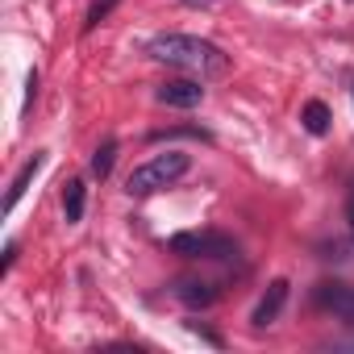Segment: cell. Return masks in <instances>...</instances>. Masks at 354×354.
<instances>
[{
  "label": "cell",
  "mask_w": 354,
  "mask_h": 354,
  "mask_svg": "<svg viewBox=\"0 0 354 354\" xmlns=\"http://www.w3.org/2000/svg\"><path fill=\"white\" fill-rule=\"evenodd\" d=\"M146 55L154 63L184 67L196 75H225L230 71V55L221 46H213L209 38H196V34H154L146 42Z\"/></svg>",
  "instance_id": "cell-1"
},
{
  "label": "cell",
  "mask_w": 354,
  "mask_h": 354,
  "mask_svg": "<svg viewBox=\"0 0 354 354\" xmlns=\"http://www.w3.org/2000/svg\"><path fill=\"white\" fill-rule=\"evenodd\" d=\"M188 167H192V154H184V150L154 154V158H146L142 167H133V171H129L125 192H129V196H150V192H158V188H171V184L188 171Z\"/></svg>",
  "instance_id": "cell-2"
},
{
  "label": "cell",
  "mask_w": 354,
  "mask_h": 354,
  "mask_svg": "<svg viewBox=\"0 0 354 354\" xmlns=\"http://www.w3.org/2000/svg\"><path fill=\"white\" fill-rule=\"evenodd\" d=\"M171 254H184V259H209V263H230L238 259V242L221 230H188V234H175Z\"/></svg>",
  "instance_id": "cell-3"
},
{
  "label": "cell",
  "mask_w": 354,
  "mask_h": 354,
  "mask_svg": "<svg viewBox=\"0 0 354 354\" xmlns=\"http://www.w3.org/2000/svg\"><path fill=\"white\" fill-rule=\"evenodd\" d=\"M158 104H167V109H196L201 100H205V88L196 84V80H167V84H158Z\"/></svg>",
  "instance_id": "cell-4"
},
{
  "label": "cell",
  "mask_w": 354,
  "mask_h": 354,
  "mask_svg": "<svg viewBox=\"0 0 354 354\" xmlns=\"http://www.w3.org/2000/svg\"><path fill=\"white\" fill-rule=\"evenodd\" d=\"M317 304L329 308L333 317H342L346 325H354V283H321L317 288Z\"/></svg>",
  "instance_id": "cell-5"
},
{
  "label": "cell",
  "mask_w": 354,
  "mask_h": 354,
  "mask_svg": "<svg viewBox=\"0 0 354 354\" xmlns=\"http://www.w3.org/2000/svg\"><path fill=\"white\" fill-rule=\"evenodd\" d=\"M283 300H288V279H271L267 283V292L259 296V304H254V313H250V321L263 329V325H271L275 317H279V308H283Z\"/></svg>",
  "instance_id": "cell-6"
},
{
  "label": "cell",
  "mask_w": 354,
  "mask_h": 354,
  "mask_svg": "<svg viewBox=\"0 0 354 354\" xmlns=\"http://www.w3.org/2000/svg\"><path fill=\"white\" fill-rule=\"evenodd\" d=\"M175 296H180L184 304H192V308H209L217 300V283H209V279H180L175 283Z\"/></svg>",
  "instance_id": "cell-7"
},
{
  "label": "cell",
  "mask_w": 354,
  "mask_h": 354,
  "mask_svg": "<svg viewBox=\"0 0 354 354\" xmlns=\"http://www.w3.org/2000/svg\"><path fill=\"white\" fill-rule=\"evenodd\" d=\"M42 162H46V154L38 150V154H34V158H30L21 171H17V180H13V188H9V201H5V213H13V209H17V201L26 196V188H30V180H34V175L42 171Z\"/></svg>",
  "instance_id": "cell-8"
},
{
  "label": "cell",
  "mask_w": 354,
  "mask_h": 354,
  "mask_svg": "<svg viewBox=\"0 0 354 354\" xmlns=\"http://www.w3.org/2000/svg\"><path fill=\"white\" fill-rule=\"evenodd\" d=\"M300 121H304V129H308V133H317V138H321V133L329 129V109H325L321 100H308V104H304V113H300Z\"/></svg>",
  "instance_id": "cell-9"
},
{
  "label": "cell",
  "mask_w": 354,
  "mask_h": 354,
  "mask_svg": "<svg viewBox=\"0 0 354 354\" xmlns=\"http://www.w3.org/2000/svg\"><path fill=\"white\" fill-rule=\"evenodd\" d=\"M63 213H67L71 225L84 217V180H71V184L63 188Z\"/></svg>",
  "instance_id": "cell-10"
},
{
  "label": "cell",
  "mask_w": 354,
  "mask_h": 354,
  "mask_svg": "<svg viewBox=\"0 0 354 354\" xmlns=\"http://www.w3.org/2000/svg\"><path fill=\"white\" fill-rule=\"evenodd\" d=\"M113 158H117V142H113V138H104V142L96 146V154H92V175L109 180V171H113Z\"/></svg>",
  "instance_id": "cell-11"
},
{
  "label": "cell",
  "mask_w": 354,
  "mask_h": 354,
  "mask_svg": "<svg viewBox=\"0 0 354 354\" xmlns=\"http://www.w3.org/2000/svg\"><path fill=\"white\" fill-rule=\"evenodd\" d=\"M113 5H117V0H96V5L88 9V21H84V30H96V26L109 17V9H113Z\"/></svg>",
  "instance_id": "cell-12"
},
{
  "label": "cell",
  "mask_w": 354,
  "mask_h": 354,
  "mask_svg": "<svg viewBox=\"0 0 354 354\" xmlns=\"http://www.w3.org/2000/svg\"><path fill=\"white\" fill-rule=\"evenodd\" d=\"M350 234H354V201H350Z\"/></svg>",
  "instance_id": "cell-13"
}]
</instances>
